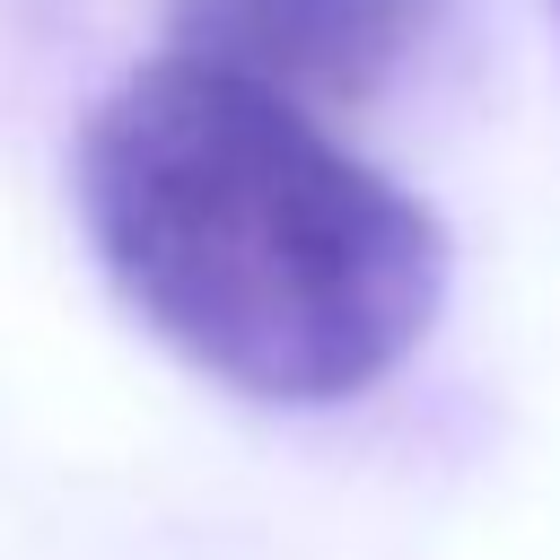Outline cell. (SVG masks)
<instances>
[{"instance_id": "cell-2", "label": "cell", "mask_w": 560, "mask_h": 560, "mask_svg": "<svg viewBox=\"0 0 560 560\" xmlns=\"http://www.w3.org/2000/svg\"><path fill=\"white\" fill-rule=\"evenodd\" d=\"M446 0H166L175 61L254 79L289 105L376 96Z\"/></svg>"}, {"instance_id": "cell-1", "label": "cell", "mask_w": 560, "mask_h": 560, "mask_svg": "<svg viewBox=\"0 0 560 560\" xmlns=\"http://www.w3.org/2000/svg\"><path fill=\"white\" fill-rule=\"evenodd\" d=\"M79 210L114 289L262 402L368 394L446 289V236L402 184L324 140L306 105L175 52L88 114Z\"/></svg>"}]
</instances>
